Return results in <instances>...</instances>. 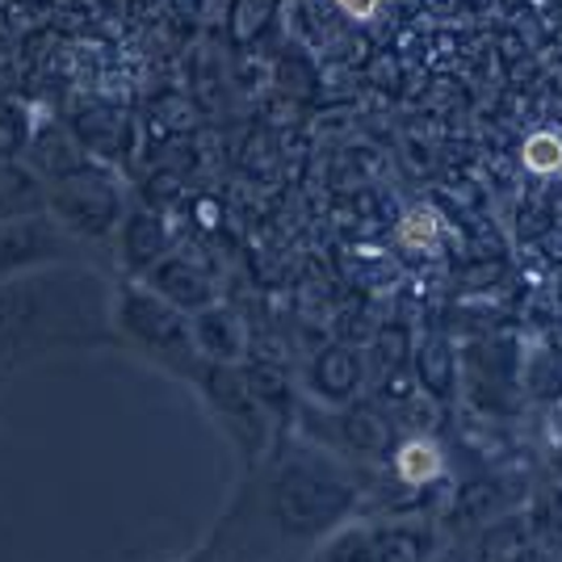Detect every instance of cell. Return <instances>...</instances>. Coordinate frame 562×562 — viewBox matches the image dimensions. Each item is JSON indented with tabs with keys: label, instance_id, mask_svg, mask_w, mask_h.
<instances>
[{
	"label": "cell",
	"instance_id": "30bf717a",
	"mask_svg": "<svg viewBox=\"0 0 562 562\" xmlns=\"http://www.w3.org/2000/svg\"><path fill=\"white\" fill-rule=\"evenodd\" d=\"M336 9H340L345 18H352V22H374L382 0H336Z\"/></svg>",
	"mask_w": 562,
	"mask_h": 562
},
{
	"label": "cell",
	"instance_id": "277c9868",
	"mask_svg": "<svg viewBox=\"0 0 562 562\" xmlns=\"http://www.w3.org/2000/svg\"><path fill=\"white\" fill-rule=\"evenodd\" d=\"M193 391L202 395L211 420L223 428V437L232 441L235 458H239V470L257 467L260 458L273 446V416L269 407L260 403V391L239 374L235 366H218V361H202L198 374L189 378Z\"/></svg>",
	"mask_w": 562,
	"mask_h": 562
},
{
	"label": "cell",
	"instance_id": "5b68a950",
	"mask_svg": "<svg viewBox=\"0 0 562 562\" xmlns=\"http://www.w3.org/2000/svg\"><path fill=\"white\" fill-rule=\"evenodd\" d=\"M114 331H122L126 345H135L143 357L165 366L172 374L193 378L202 366V349L193 340V324L181 319V311L165 303L160 294H147L126 285L114 299Z\"/></svg>",
	"mask_w": 562,
	"mask_h": 562
},
{
	"label": "cell",
	"instance_id": "9c48e42d",
	"mask_svg": "<svg viewBox=\"0 0 562 562\" xmlns=\"http://www.w3.org/2000/svg\"><path fill=\"white\" fill-rule=\"evenodd\" d=\"M520 168L533 177H559L562 172V131H533L520 143Z\"/></svg>",
	"mask_w": 562,
	"mask_h": 562
},
{
	"label": "cell",
	"instance_id": "ba28073f",
	"mask_svg": "<svg viewBox=\"0 0 562 562\" xmlns=\"http://www.w3.org/2000/svg\"><path fill=\"white\" fill-rule=\"evenodd\" d=\"M193 340L198 349L206 352V361H218V366H232L239 357V324H235L232 311L223 306H206L193 324Z\"/></svg>",
	"mask_w": 562,
	"mask_h": 562
},
{
	"label": "cell",
	"instance_id": "3957f363",
	"mask_svg": "<svg viewBox=\"0 0 562 562\" xmlns=\"http://www.w3.org/2000/svg\"><path fill=\"white\" fill-rule=\"evenodd\" d=\"M441 533L416 513H361L324 538L303 562H428Z\"/></svg>",
	"mask_w": 562,
	"mask_h": 562
},
{
	"label": "cell",
	"instance_id": "52a82bcc",
	"mask_svg": "<svg viewBox=\"0 0 562 562\" xmlns=\"http://www.w3.org/2000/svg\"><path fill=\"white\" fill-rule=\"evenodd\" d=\"M395 239H398V248H407V252L432 257V252H441V244H446V218H441L437 206H428V202L407 206L395 223Z\"/></svg>",
	"mask_w": 562,
	"mask_h": 562
},
{
	"label": "cell",
	"instance_id": "7a4b0ae2",
	"mask_svg": "<svg viewBox=\"0 0 562 562\" xmlns=\"http://www.w3.org/2000/svg\"><path fill=\"white\" fill-rule=\"evenodd\" d=\"M114 336V299L97 278L25 273L0 281V378L55 349L101 345Z\"/></svg>",
	"mask_w": 562,
	"mask_h": 562
},
{
	"label": "cell",
	"instance_id": "8fae6325",
	"mask_svg": "<svg viewBox=\"0 0 562 562\" xmlns=\"http://www.w3.org/2000/svg\"><path fill=\"white\" fill-rule=\"evenodd\" d=\"M428 562H462V559H449V554H441V550H437V554H432Z\"/></svg>",
	"mask_w": 562,
	"mask_h": 562
},
{
	"label": "cell",
	"instance_id": "6da1fadb",
	"mask_svg": "<svg viewBox=\"0 0 562 562\" xmlns=\"http://www.w3.org/2000/svg\"><path fill=\"white\" fill-rule=\"evenodd\" d=\"M366 470L311 437H273L214 516L202 546L232 562H303L352 516L370 513Z\"/></svg>",
	"mask_w": 562,
	"mask_h": 562
},
{
	"label": "cell",
	"instance_id": "8992f818",
	"mask_svg": "<svg viewBox=\"0 0 562 562\" xmlns=\"http://www.w3.org/2000/svg\"><path fill=\"white\" fill-rule=\"evenodd\" d=\"M386 467H391V474L398 479V487H407V492H424V487L441 483V479L449 474V458H446V449H441L437 437H428V432H412V437H403V441L391 449Z\"/></svg>",
	"mask_w": 562,
	"mask_h": 562
}]
</instances>
